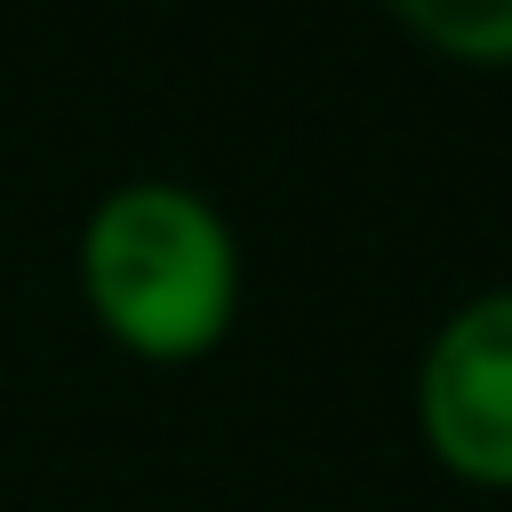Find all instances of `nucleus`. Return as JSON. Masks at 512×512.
Returning <instances> with one entry per match:
<instances>
[{
    "mask_svg": "<svg viewBox=\"0 0 512 512\" xmlns=\"http://www.w3.org/2000/svg\"><path fill=\"white\" fill-rule=\"evenodd\" d=\"M80 296L120 352L200 360L240 312V240L208 192L128 176L80 224Z\"/></svg>",
    "mask_w": 512,
    "mask_h": 512,
    "instance_id": "nucleus-1",
    "label": "nucleus"
},
{
    "mask_svg": "<svg viewBox=\"0 0 512 512\" xmlns=\"http://www.w3.org/2000/svg\"><path fill=\"white\" fill-rule=\"evenodd\" d=\"M416 432L464 488H512V288L456 304L416 360Z\"/></svg>",
    "mask_w": 512,
    "mask_h": 512,
    "instance_id": "nucleus-2",
    "label": "nucleus"
},
{
    "mask_svg": "<svg viewBox=\"0 0 512 512\" xmlns=\"http://www.w3.org/2000/svg\"><path fill=\"white\" fill-rule=\"evenodd\" d=\"M384 8L448 64H480V72L512 64V0H384Z\"/></svg>",
    "mask_w": 512,
    "mask_h": 512,
    "instance_id": "nucleus-3",
    "label": "nucleus"
}]
</instances>
